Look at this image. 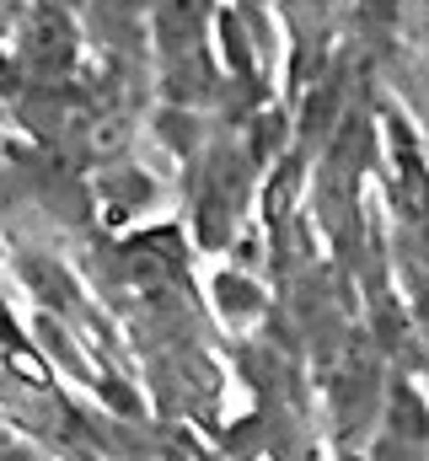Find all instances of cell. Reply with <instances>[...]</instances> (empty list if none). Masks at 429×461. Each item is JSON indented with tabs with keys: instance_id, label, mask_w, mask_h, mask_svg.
<instances>
[]
</instances>
